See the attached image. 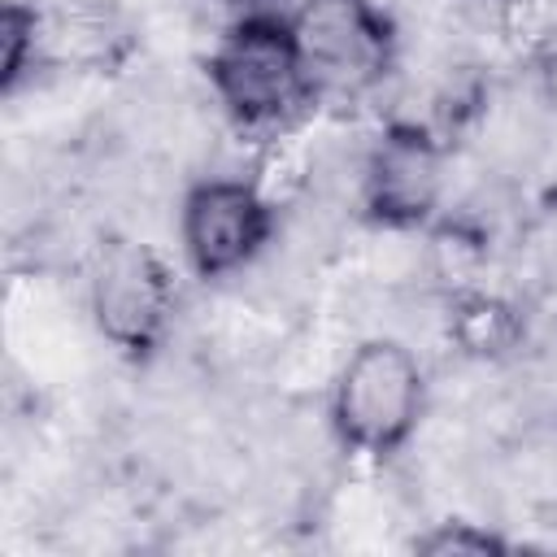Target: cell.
Here are the masks:
<instances>
[{
	"mask_svg": "<svg viewBox=\"0 0 557 557\" xmlns=\"http://www.w3.org/2000/svg\"><path fill=\"white\" fill-rule=\"evenodd\" d=\"M444 344L461 361L496 366L522 352L527 344V309L496 287H466L444 296Z\"/></svg>",
	"mask_w": 557,
	"mask_h": 557,
	"instance_id": "cell-7",
	"label": "cell"
},
{
	"mask_svg": "<svg viewBox=\"0 0 557 557\" xmlns=\"http://www.w3.org/2000/svg\"><path fill=\"white\" fill-rule=\"evenodd\" d=\"M287 22L318 104H366L400 70V26L379 0H300Z\"/></svg>",
	"mask_w": 557,
	"mask_h": 557,
	"instance_id": "cell-3",
	"label": "cell"
},
{
	"mask_svg": "<svg viewBox=\"0 0 557 557\" xmlns=\"http://www.w3.org/2000/svg\"><path fill=\"white\" fill-rule=\"evenodd\" d=\"M205 78L231 135L248 144L296 131L318 109L292 22L278 9L231 17L205 57Z\"/></svg>",
	"mask_w": 557,
	"mask_h": 557,
	"instance_id": "cell-1",
	"label": "cell"
},
{
	"mask_svg": "<svg viewBox=\"0 0 557 557\" xmlns=\"http://www.w3.org/2000/svg\"><path fill=\"white\" fill-rule=\"evenodd\" d=\"M453 205V139L418 117H387L361 157L357 209L383 226H431Z\"/></svg>",
	"mask_w": 557,
	"mask_h": 557,
	"instance_id": "cell-5",
	"label": "cell"
},
{
	"mask_svg": "<svg viewBox=\"0 0 557 557\" xmlns=\"http://www.w3.org/2000/svg\"><path fill=\"white\" fill-rule=\"evenodd\" d=\"M518 252L527 270L557 292V183H548L518 222Z\"/></svg>",
	"mask_w": 557,
	"mask_h": 557,
	"instance_id": "cell-9",
	"label": "cell"
},
{
	"mask_svg": "<svg viewBox=\"0 0 557 557\" xmlns=\"http://www.w3.org/2000/svg\"><path fill=\"white\" fill-rule=\"evenodd\" d=\"M0 44H4V70L0 83L13 96L26 78L39 74V4L35 0H4L0 13Z\"/></svg>",
	"mask_w": 557,
	"mask_h": 557,
	"instance_id": "cell-8",
	"label": "cell"
},
{
	"mask_svg": "<svg viewBox=\"0 0 557 557\" xmlns=\"http://www.w3.org/2000/svg\"><path fill=\"white\" fill-rule=\"evenodd\" d=\"M413 548L431 557H487V553H505L509 540L470 518H440L422 535H413Z\"/></svg>",
	"mask_w": 557,
	"mask_h": 557,
	"instance_id": "cell-10",
	"label": "cell"
},
{
	"mask_svg": "<svg viewBox=\"0 0 557 557\" xmlns=\"http://www.w3.org/2000/svg\"><path fill=\"white\" fill-rule=\"evenodd\" d=\"M178 287L165 257L135 235H104L87 261V313L96 335L126 361H148L170 322Z\"/></svg>",
	"mask_w": 557,
	"mask_h": 557,
	"instance_id": "cell-4",
	"label": "cell"
},
{
	"mask_svg": "<svg viewBox=\"0 0 557 557\" xmlns=\"http://www.w3.org/2000/svg\"><path fill=\"white\" fill-rule=\"evenodd\" d=\"M209 4H218V9H231L235 17H239V13H257V9H270V0H209Z\"/></svg>",
	"mask_w": 557,
	"mask_h": 557,
	"instance_id": "cell-12",
	"label": "cell"
},
{
	"mask_svg": "<svg viewBox=\"0 0 557 557\" xmlns=\"http://www.w3.org/2000/svg\"><path fill=\"white\" fill-rule=\"evenodd\" d=\"M535 65V91L544 96V104L557 113V48H548L540 61H531Z\"/></svg>",
	"mask_w": 557,
	"mask_h": 557,
	"instance_id": "cell-11",
	"label": "cell"
},
{
	"mask_svg": "<svg viewBox=\"0 0 557 557\" xmlns=\"http://www.w3.org/2000/svg\"><path fill=\"white\" fill-rule=\"evenodd\" d=\"M278 222L244 174H200L178 200V244L205 283L248 270L278 239Z\"/></svg>",
	"mask_w": 557,
	"mask_h": 557,
	"instance_id": "cell-6",
	"label": "cell"
},
{
	"mask_svg": "<svg viewBox=\"0 0 557 557\" xmlns=\"http://www.w3.org/2000/svg\"><path fill=\"white\" fill-rule=\"evenodd\" d=\"M331 431L344 448L361 457H392L426 418V370L422 357L400 335L357 339L335 374L326 396Z\"/></svg>",
	"mask_w": 557,
	"mask_h": 557,
	"instance_id": "cell-2",
	"label": "cell"
}]
</instances>
